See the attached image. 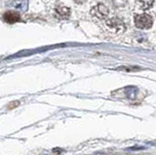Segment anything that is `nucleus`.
Instances as JSON below:
<instances>
[{
	"mask_svg": "<svg viewBox=\"0 0 156 155\" xmlns=\"http://www.w3.org/2000/svg\"><path fill=\"white\" fill-rule=\"evenodd\" d=\"M4 20L9 23H14L20 21V15L16 12H6L4 14Z\"/></svg>",
	"mask_w": 156,
	"mask_h": 155,
	"instance_id": "2",
	"label": "nucleus"
},
{
	"mask_svg": "<svg viewBox=\"0 0 156 155\" xmlns=\"http://www.w3.org/2000/svg\"><path fill=\"white\" fill-rule=\"evenodd\" d=\"M135 23L136 26L139 28H143V30H148L152 26V18L149 15H138L135 17Z\"/></svg>",
	"mask_w": 156,
	"mask_h": 155,
	"instance_id": "1",
	"label": "nucleus"
}]
</instances>
